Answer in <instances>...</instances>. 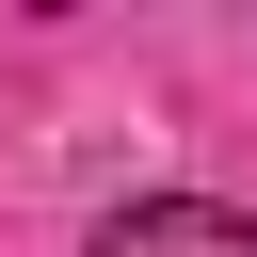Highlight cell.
Instances as JSON below:
<instances>
[{
  "mask_svg": "<svg viewBox=\"0 0 257 257\" xmlns=\"http://www.w3.org/2000/svg\"><path fill=\"white\" fill-rule=\"evenodd\" d=\"M96 257H257V209H225V193H128L96 225Z\"/></svg>",
  "mask_w": 257,
  "mask_h": 257,
  "instance_id": "obj_1",
  "label": "cell"
}]
</instances>
